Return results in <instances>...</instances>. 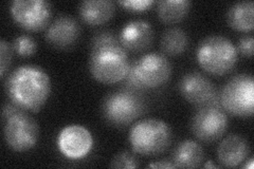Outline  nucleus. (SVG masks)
Here are the masks:
<instances>
[{
    "mask_svg": "<svg viewBox=\"0 0 254 169\" xmlns=\"http://www.w3.org/2000/svg\"><path fill=\"white\" fill-rule=\"evenodd\" d=\"M4 87L12 103L31 112L41 110L51 93L49 75L35 65L16 68L5 79Z\"/></svg>",
    "mask_w": 254,
    "mask_h": 169,
    "instance_id": "nucleus-1",
    "label": "nucleus"
},
{
    "mask_svg": "<svg viewBox=\"0 0 254 169\" xmlns=\"http://www.w3.org/2000/svg\"><path fill=\"white\" fill-rule=\"evenodd\" d=\"M130 66L128 54L120 44L102 46L90 50L89 70L100 83L113 85L122 82Z\"/></svg>",
    "mask_w": 254,
    "mask_h": 169,
    "instance_id": "nucleus-2",
    "label": "nucleus"
},
{
    "mask_svg": "<svg viewBox=\"0 0 254 169\" xmlns=\"http://www.w3.org/2000/svg\"><path fill=\"white\" fill-rule=\"evenodd\" d=\"M197 61L209 74L221 76L229 73L238 60L236 46L222 35L203 38L196 52Z\"/></svg>",
    "mask_w": 254,
    "mask_h": 169,
    "instance_id": "nucleus-3",
    "label": "nucleus"
},
{
    "mask_svg": "<svg viewBox=\"0 0 254 169\" xmlns=\"http://www.w3.org/2000/svg\"><path fill=\"white\" fill-rule=\"evenodd\" d=\"M172 129L165 122L158 118L141 119L129 132V142L133 152L144 157L163 154L172 142Z\"/></svg>",
    "mask_w": 254,
    "mask_h": 169,
    "instance_id": "nucleus-4",
    "label": "nucleus"
},
{
    "mask_svg": "<svg viewBox=\"0 0 254 169\" xmlns=\"http://www.w3.org/2000/svg\"><path fill=\"white\" fill-rule=\"evenodd\" d=\"M147 103L141 92L121 89L107 94L102 103V114L116 127H125L145 113Z\"/></svg>",
    "mask_w": 254,
    "mask_h": 169,
    "instance_id": "nucleus-5",
    "label": "nucleus"
},
{
    "mask_svg": "<svg viewBox=\"0 0 254 169\" xmlns=\"http://www.w3.org/2000/svg\"><path fill=\"white\" fill-rule=\"evenodd\" d=\"M221 107L230 114L247 117L254 112V80L251 74L241 73L230 78L220 92Z\"/></svg>",
    "mask_w": 254,
    "mask_h": 169,
    "instance_id": "nucleus-6",
    "label": "nucleus"
},
{
    "mask_svg": "<svg viewBox=\"0 0 254 169\" xmlns=\"http://www.w3.org/2000/svg\"><path fill=\"white\" fill-rule=\"evenodd\" d=\"M4 140L11 149L17 152L28 151L33 148L39 135L38 124L23 109L3 119Z\"/></svg>",
    "mask_w": 254,
    "mask_h": 169,
    "instance_id": "nucleus-7",
    "label": "nucleus"
},
{
    "mask_svg": "<svg viewBox=\"0 0 254 169\" xmlns=\"http://www.w3.org/2000/svg\"><path fill=\"white\" fill-rule=\"evenodd\" d=\"M178 89L184 99L197 108L221 107L220 92L200 72H189L181 77Z\"/></svg>",
    "mask_w": 254,
    "mask_h": 169,
    "instance_id": "nucleus-8",
    "label": "nucleus"
},
{
    "mask_svg": "<svg viewBox=\"0 0 254 169\" xmlns=\"http://www.w3.org/2000/svg\"><path fill=\"white\" fill-rule=\"evenodd\" d=\"M10 11L15 22L22 29L37 32L49 27L53 6L46 0H14Z\"/></svg>",
    "mask_w": 254,
    "mask_h": 169,
    "instance_id": "nucleus-9",
    "label": "nucleus"
},
{
    "mask_svg": "<svg viewBox=\"0 0 254 169\" xmlns=\"http://www.w3.org/2000/svg\"><path fill=\"white\" fill-rule=\"evenodd\" d=\"M229 124L227 112L222 107L198 108L190 120V130L204 143L215 142L226 132Z\"/></svg>",
    "mask_w": 254,
    "mask_h": 169,
    "instance_id": "nucleus-10",
    "label": "nucleus"
},
{
    "mask_svg": "<svg viewBox=\"0 0 254 169\" xmlns=\"http://www.w3.org/2000/svg\"><path fill=\"white\" fill-rule=\"evenodd\" d=\"M134 67L142 85L145 89L158 88L171 78L172 63L162 53H147L139 59H134Z\"/></svg>",
    "mask_w": 254,
    "mask_h": 169,
    "instance_id": "nucleus-11",
    "label": "nucleus"
},
{
    "mask_svg": "<svg viewBox=\"0 0 254 169\" xmlns=\"http://www.w3.org/2000/svg\"><path fill=\"white\" fill-rule=\"evenodd\" d=\"M58 146L66 158H85L93 147L92 134L82 125L66 126L59 134Z\"/></svg>",
    "mask_w": 254,
    "mask_h": 169,
    "instance_id": "nucleus-12",
    "label": "nucleus"
},
{
    "mask_svg": "<svg viewBox=\"0 0 254 169\" xmlns=\"http://www.w3.org/2000/svg\"><path fill=\"white\" fill-rule=\"evenodd\" d=\"M81 36V27L70 15H60L46 31V40L50 46L59 50H69L73 48Z\"/></svg>",
    "mask_w": 254,
    "mask_h": 169,
    "instance_id": "nucleus-13",
    "label": "nucleus"
},
{
    "mask_svg": "<svg viewBox=\"0 0 254 169\" xmlns=\"http://www.w3.org/2000/svg\"><path fill=\"white\" fill-rule=\"evenodd\" d=\"M119 37L126 51L141 52L152 45L154 30L148 21L136 19L126 23Z\"/></svg>",
    "mask_w": 254,
    "mask_h": 169,
    "instance_id": "nucleus-14",
    "label": "nucleus"
},
{
    "mask_svg": "<svg viewBox=\"0 0 254 169\" xmlns=\"http://www.w3.org/2000/svg\"><path fill=\"white\" fill-rule=\"evenodd\" d=\"M250 154V145L240 134H229L217 148V158L225 167H237Z\"/></svg>",
    "mask_w": 254,
    "mask_h": 169,
    "instance_id": "nucleus-15",
    "label": "nucleus"
},
{
    "mask_svg": "<svg viewBox=\"0 0 254 169\" xmlns=\"http://www.w3.org/2000/svg\"><path fill=\"white\" fill-rule=\"evenodd\" d=\"M116 12V3L111 0H85L78 5L81 19L89 26H100L109 21Z\"/></svg>",
    "mask_w": 254,
    "mask_h": 169,
    "instance_id": "nucleus-16",
    "label": "nucleus"
},
{
    "mask_svg": "<svg viewBox=\"0 0 254 169\" xmlns=\"http://www.w3.org/2000/svg\"><path fill=\"white\" fill-rule=\"evenodd\" d=\"M204 160V151L199 144L192 140L182 141L173 154V164L178 168L200 167Z\"/></svg>",
    "mask_w": 254,
    "mask_h": 169,
    "instance_id": "nucleus-17",
    "label": "nucleus"
},
{
    "mask_svg": "<svg viewBox=\"0 0 254 169\" xmlns=\"http://www.w3.org/2000/svg\"><path fill=\"white\" fill-rule=\"evenodd\" d=\"M253 1L236 2L229 7L226 15L228 25L240 32H250L253 30Z\"/></svg>",
    "mask_w": 254,
    "mask_h": 169,
    "instance_id": "nucleus-18",
    "label": "nucleus"
},
{
    "mask_svg": "<svg viewBox=\"0 0 254 169\" xmlns=\"http://www.w3.org/2000/svg\"><path fill=\"white\" fill-rule=\"evenodd\" d=\"M189 0H162L157 2L158 17L162 22L174 25L184 19L190 9Z\"/></svg>",
    "mask_w": 254,
    "mask_h": 169,
    "instance_id": "nucleus-19",
    "label": "nucleus"
},
{
    "mask_svg": "<svg viewBox=\"0 0 254 169\" xmlns=\"http://www.w3.org/2000/svg\"><path fill=\"white\" fill-rule=\"evenodd\" d=\"M189 46V36L181 28H170L163 32L160 40L161 51L170 56L184 53Z\"/></svg>",
    "mask_w": 254,
    "mask_h": 169,
    "instance_id": "nucleus-20",
    "label": "nucleus"
},
{
    "mask_svg": "<svg viewBox=\"0 0 254 169\" xmlns=\"http://www.w3.org/2000/svg\"><path fill=\"white\" fill-rule=\"evenodd\" d=\"M13 50L23 57L33 55L37 50V44L35 39L27 34H22L16 37L13 42Z\"/></svg>",
    "mask_w": 254,
    "mask_h": 169,
    "instance_id": "nucleus-21",
    "label": "nucleus"
},
{
    "mask_svg": "<svg viewBox=\"0 0 254 169\" xmlns=\"http://www.w3.org/2000/svg\"><path fill=\"white\" fill-rule=\"evenodd\" d=\"M114 44H120V37L116 33V32L111 30H103L98 32L90 42V50L94 48L102 47V46H108Z\"/></svg>",
    "mask_w": 254,
    "mask_h": 169,
    "instance_id": "nucleus-22",
    "label": "nucleus"
},
{
    "mask_svg": "<svg viewBox=\"0 0 254 169\" xmlns=\"http://www.w3.org/2000/svg\"><path fill=\"white\" fill-rule=\"evenodd\" d=\"M139 166V160L128 151L118 154L110 163L111 168H138Z\"/></svg>",
    "mask_w": 254,
    "mask_h": 169,
    "instance_id": "nucleus-23",
    "label": "nucleus"
},
{
    "mask_svg": "<svg viewBox=\"0 0 254 169\" xmlns=\"http://www.w3.org/2000/svg\"><path fill=\"white\" fill-rule=\"evenodd\" d=\"M12 49L9 43L4 39L0 40V74L4 76L12 61Z\"/></svg>",
    "mask_w": 254,
    "mask_h": 169,
    "instance_id": "nucleus-24",
    "label": "nucleus"
},
{
    "mask_svg": "<svg viewBox=\"0 0 254 169\" xmlns=\"http://www.w3.org/2000/svg\"><path fill=\"white\" fill-rule=\"evenodd\" d=\"M154 3L155 1H153V0H123V1H119V4L131 12L146 11Z\"/></svg>",
    "mask_w": 254,
    "mask_h": 169,
    "instance_id": "nucleus-25",
    "label": "nucleus"
},
{
    "mask_svg": "<svg viewBox=\"0 0 254 169\" xmlns=\"http://www.w3.org/2000/svg\"><path fill=\"white\" fill-rule=\"evenodd\" d=\"M253 46H254L253 36L245 35L240 39L237 51L242 53L244 56H246V57H251L253 55Z\"/></svg>",
    "mask_w": 254,
    "mask_h": 169,
    "instance_id": "nucleus-26",
    "label": "nucleus"
},
{
    "mask_svg": "<svg viewBox=\"0 0 254 169\" xmlns=\"http://www.w3.org/2000/svg\"><path fill=\"white\" fill-rule=\"evenodd\" d=\"M149 168H176L175 165L170 162V161H160V162H156V163H152L148 165Z\"/></svg>",
    "mask_w": 254,
    "mask_h": 169,
    "instance_id": "nucleus-27",
    "label": "nucleus"
},
{
    "mask_svg": "<svg viewBox=\"0 0 254 169\" xmlns=\"http://www.w3.org/2000/svg\"><path fill=\"white\" fill-rule=\"evenodd\" d=\"M243 168H250V169H252L253 168V159H250L249 160V163L248 164H245L243 166Z\"/></svg>",
    "mask_w": 254,
    "mask_h": 169,
    "instance_id": "nucleus-28",
    "label": "nucleus"
},
{
    "mask_svg": "<svg viewBox=\"0 0 254 169\" xmlns=\"http://www.w3.org/2000/svg\"><path fill=\"white\" fill-rule=\"evenodd\" d=\"M203 167H205V168H208V167H213V168H217V166H216V165H214L213 163H211V162H210V161H209V162H208V163H206V164H204V165H203Z\"/></svg>",
    "mask_w": 254,
    "mask_h": 169,
    "instance_id": "nucleus-29",
    "label": "nucleus"
}]
</instances>
